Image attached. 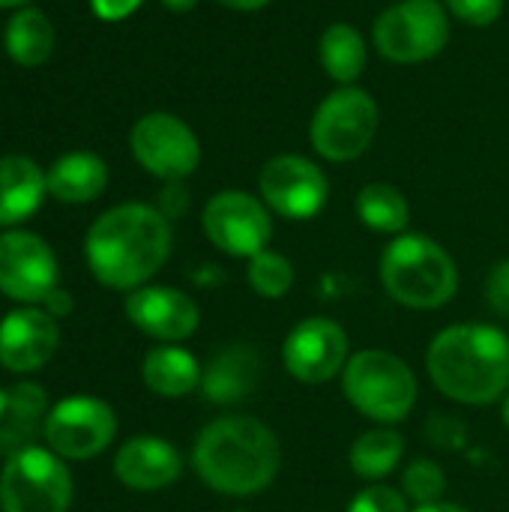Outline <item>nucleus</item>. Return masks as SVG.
Here are the masks:
<instances>
[{"label":"nucleus","mask_w":509,"mask_h":512,"mask_svg":"<svg viewBox=\"0 0 509 512\" xmlns=\"http://www.w3.org/2000/svg\"><path fill=\"white\" fill-rule=\"evenodd\" d=\"M84 255L102 285L135 291L153 279L171 255L168 216L147 204L111 207L87 231Z\"/></svg>","instance_id":"f257e3e1"},{"label":"nucleus","mask_w":509,"mask_h":512,"mask_svg":"<svg viewBox=\"0 0 509 512\" xmlns=\"http://www.w3.org/2000/svg\"><path fill=\"white\" fill-rule=\"evenodd\" d=\"M195 474L204 486L228 498L261 495L279 474L282 447L276 432L243 414L207 423L192 450Z\"/></svg>","instance_id":"f03ea898"},{"label":"nucleus","mask_w":509,"mask_h":512,"mask_svg":"<svg viewBox=\"0 0 509 512\" xmlns=\"http://www.w3.org/2000/svg\"><path fill=\"white\" fill-rule=\"evenodd\" d=\"M426 369L447 399L492 405L509 393V336L492 324L447 327L432 339Z\"/></svg>","instance_id":"7ed1b4c3"},{"label":"nucleus","mask_w":509,"mask_h":512,"mask_svg":"<svg viewBox=\"0 0 509 512\" xmlns=\"http://www.w3.org/2000/svg\"><path fill=\"white\" fill-rule=\"evenodd\" d=\"M384 291L408 309H441L459 288V270L450 252L426 234H399L378 264Z\"/></svg>","instance_id":"20e7f679"},{"label":"nucleus","mask_w":509,"mask_h":512,"mask_svg":"<svg viewBox=\"0 0 509 512\" xmlns=\"http://www.w3.org/2000/svg\"><path fill=\"white\" fill-rule=\"evenodd\" d=\"M342 390L348 402L381 426L402 423L417 405V378L405 360L390 351H357L342 372Z\"/></svg>","instance_id":"39448f33"},{"label":"nucleus","mask_w":509,"mask_h":512,"mask_svg":"<svg viewBox=\"0 0 509 512\" xmlns=\"http://www.w3.org/2000/svg\"><path fill=\"white\" fill-rule=\"evenodd\" d=\"M378 54L393 63H423L450 42V18L441 0H399L375 21Z\"/></svg>","instance_id":"423d86ee"},{"label":"nucleus","mask_w":509,"mask_h":512,"mask_svg":"<svg viewBox=\"0 0 509 512\" xmlns=\"http://www.w3.org/2000/svg\"><path fill=\"white\" fill-rule=\"evenodd\" d=\"M378 129V105L360 87L333 90L312 114L309 138L327 162H351L363 156Z\"/></svg>","instance_id":"0eeeda50"},{"label":"nucleus","mask_w":509,"mask_h":512,"mask_svg":"<svg viewBox=\"0 0 509 512\" xmlns=\"http://www.w3.org/2000/svg\"><path fill=\"white\" fill-rule=\"evenodd\" d=\"M72 501V477L54 450L24 447L9 456L0 474L3 512H66Z\"/></svg>","instance_id":"6e6552de"},{"label":"nucleus","mask_w":509,"mask_h":512,"mask_svg":"<svg viewBox=\"0 0 509 512\" xmlns=\"http://www.w3.org/2000/svg\"><path fill=\"white\" fill-rule=\"evenodd\" d=\"M201 225L207 240L231 258H255L273 237L267 204L237 189L213 195L201 213Z\"/></svg>","instance_id":"1a4fd4ad"},{"label":"nucleus","mask_w":509,"mask_h":512,"mask_svg":"<svg viewBox=\"0 0 509 512\" xmlns=\"http://www.w3.org/2000/svg\"><path fill=\"white\" fill-rule=\"evenodd\" d=\"M42 435L60 459H93L114 441L117 417L102 399L72 396L48 411Z\"/></svg>","instance_id":"9d476101"},{"label":"nucleus","mask_w":509,"mask_h":512,"mask_svg":"<svg viewBox=\"0 0 509 512\" xmlns=\"http://www.w3.org/2000/svg\"><path fill=\"white\" fill-rule=\"evenodd\" d=\"M132 153L150 174L174 183L189 177L201 162V144L195 132L174 114L153 111L144 114L129 135Z\"/></svg>","instance_id":"9b49d317"},{"label":"nucleus","mask_w":509,"mask_h":512,"mask_svg":"<svg viewBox=\"0 0 509 512\" xmlns=\"http://www.w3.org/2000/svg\"><path fill=\"white\" fill-rule=\"evenodd\" d=\"M261 201L285 219H312L324 210L330 183L324 171L297 153L273 156L258 174Z\"/></svg>","instance_id":"f8f14e48"},{"label":"nucleus","mask_w":509,"mask_h":512,"mask_svg":"<svg viewBox=\"0 0 509 512\" xmlns=\"http://www.w3.org/2000/svg\"><path fill=\"white\" fill-rule=\"evenodd\" d=\"M57 288V258L30 231L0 234V294L15 303H42Z\"/></svg>","instance_id":"ddd939ff"},{"label":"nucleus","mask_w":509,"mask_h":512,"mask_svg":"<svg viewBox=\"0 0 509 512\" xmlns=\"http://www.w3.org/2000/svg\"><path fill=\"white\" fill-rule=\"evenodd\" d=\"M282 363L303 384H327L345 372L348 333L333 318H306L285 336Z\"/></svg>","instance_id":"4468645a"},{"label":"nucleus","mask_w":509,"mask_h":512,"mask_svg":"<svg viewBox=\"0 0 509 512\" xmlns=\"http://www.w3.org/2000/svg\"><path fill=\"white\" fill-rule=\"evenodd\" d=\"M126 318L159 342H183L198 330V306L189 294L165 285L135 288L126 297Z\"/></svg>","instance_id":"2eb2a0df"},{"label":"nucleus","mask_w":509,"mask_h":512,"mask_svg":"<svg viewBox=\"0 0 509 512\" xmlns=\"http://www.w3.org/2000/svg\"><path fill=\"white\" fill-rule=\"evenodd\" d=\"M60 342L57 318L45 309H15L0 321V366L18 375L42 369Z\"/></svg>","instance_id":"dca6fc26"},{"label":"nucleus","mask_w":509,"mask_h":512,"mask_svg":"<svg viewBox=\"0 0 509 512\" xmlns=\"http://www.w3.org/2000/svg\"><path fill=\"white\" fill-rule=\"evenodd\" d=\"M114 474L126 489L159 492L180 480L183 462L180 453L159 435L129 438L114 456Z\"/></svg>","instance_id":"f3484780"},{"label":"nucleus","mask_w":509,"mask_h":512,"mask_svg":"<svg viewBox=\"0 0 509 512\" xmlns=\"http://www.w3.org/2000/svg\"><path fill=\"white\" fill-rule=\"evenodd\" d=\"M258 378H261L258 354L246 345H231L207 363L201 375V390L204 399L213 405H237L258 390Z\"/></svg>","instance_id":"a211bd4d"},{"label":"nucleus","mask_w":509,"mask_h":512,"mask_svg":"<svg viewBox=\"0 0 509 512\" xmlns=\"http://www.w3.org/2000/svg\"><path fill=\"white\" fill-rule=\"evenodd\" d=\"M48 192L45 174L27 156H3L0 159V225H15L30 219L42 195Z\"/></svg>","instance_id":"6ab92c4d"},{"label":"nucleus","mask_w":509,"mask_h":512,"mask_svg":"<svg viewBox=\"0 0 509 512\" xmlns=\"http://www.w3.org/2000/svg\"><path fill=\"white\" fill-rule=\"evenodd\" d=\"M201 375H204V369L195 360V354H189L186 348H177V345H159V348L147 351V357L141 363V378H144L147 390L162 399L189 396L195 387H201Z\"/></svg>","instance_id":"aec40b11"},{"label":"nucleus","mask_w":509,"mask_h":512,"mask_svg":"<svg viewBox=\"0 0 509 512\" xmlns=\"http://www.w3.org/2000/svg\"><path fill=\"white\" fill-rule=\"evenodd\" d=\"M48 192L63 204H87L105 192L108 168L96 153H69L60 156L45 174Z\"/></svg>","instance_id":"412c9836"},{"label":"nucleus","mask_w":509,"mask_h":512,"mask_svg":"<svg viewBox=\"0 0 509 512\" xmlns=\"http://www.w3.org/2000/svg\"><path fill=\"white\" fill-rule=\"evenodd\" d=\"M45 390L36 384H18L6 393V408L0 417V453H18L30 447L39 423L45 426Z\"/></svg>","instance_id":"4be33fe9"},{"label":"nucleus","mask_w":509,"mask_h":512,"mask_svg":"<svg viewBox=\"0 0 509 512\" xmlns=\"http://www.w3.org/2000/svg\"><path fill=\"white\" fill-rule=\"evenodd\" d=\"M318 57H321L324 72L336 84L351 87L363 75V66H366V42H363V33L357 27L345 24V21L330 24L321 33Z\"/></svg>","instance_id":"5701e85b"},{"label":"nucleus","mask_w":509,"mask_h":512,"mask_svg":"<svg viewBox=\"0 0 509 512\" xmlns=\"http://www.w3.org/2000/svg\"><path fill=\"white\" fill-rule=\"evenodd\" d=\"M402 456H405L402 435L396 429H390V426H378V429L363 432L351 444L348 462H351V471L360 480H381V477L396 471Z\"/></svg>","instance_id":"b1692460"},{"label":"nucleus","mask_w":509,"mask_h":512,"mask_svg":"<svg viewBox=\"0 0 509 512\" xmlns=\"http://www.w3.org/2000/svg\"><path fill=\"white\" fill-rule=\"evenodd\" d=\"M357 216L366 228L378 231V234H405L408 222H411V207L408 198L390 186V183H369L360 189L357 195Z\"/></svg>","instance_id":"393cba45"},{"label":"nucleus","mask_w":509,"mask_h":512,"mask_svg":"<svg viewBox=\"0 0 509 512\" xmlns=\"http://www.w3.org/2000/svg\"><path fill=\"white\" fill-rule=\"evenodd\" d=\"M54 48V27L39 9L18 12L6 27V51L21 66H39Z\"/></svg>","instance_id":"a878e982"},{"label":"nucleus","mask_w":509,"mask_h":512,"mask_svg":"<svg viewBox=\"0 0 509 512\" xmlns=\"http://www.w3.org/2000/svg\"><path fill=\"white\" fill-rule=\"evenodd\" d=\"M249 285L258 297L282 300L294 285V267L285 255L264 249L255 258H249Z\"/></svg>","instance_id":"bb28decb"},{"label":"nucleus","mask_w":509,"mask_h":512,"mask_svg":"<svg viewBox=\"0 0 509 512\" xmlns=\"http://www.w3.org/2000/svg\"><path fill=\"white\" fill-rule=\"evenodd\" d=\"M402 489H405V498H411L417 507H426V504L441 501V495L447 492V474L441 471V465L429 459H417L405 468Z\"/></svg>","instance_id":"cd10ccee"},{"label":"nucleus","mask_w":509,"mask_h":512,"mask_svg":"<svg viewBox=\"0 0 509 512\" xmlns=\"http://www.w3.org/2000/svg\"><path fill=\"white\" fill-rule=\"evenodd\" d=\"M348 512H408V498L390 486H369L354 495Z\"/></svg>","instance_id":"c85d7f7f"},{"label":"nucleus","mask_w":509,"mask_h":512,"mask_svg":"<svg viewBox=\"0 0 509 512\" xmlns=\"http://www.w3.org/2000/svg\"><path fill=\"white\" fill-rule=\"evenodd\" d=\"M444 6L471 27H489L504 12V0H444Z\"/></svg>","instance_id":"c756f323"},{"label":"nucleus","mask_w":509,"mask_h":512,"mask_svg":"<svg viewBox=\"0 0 509 512\" xmlns=\"http://www.w3.org/2000/svg\"><path fill=\"white\" fill-rule=\"evenodd\" d=\"M486 300L495 315L509 318V258L492 267V273L486 279Z\"/></svg>","instance_id":"7c9ffc66"},{"label":"nucleus","mask_w":509,"mask_h":512,"mask_svg":"<svg viewBox=\"0 0 509 512\" xmlns=\"http://www.w3.org/2000/svg\"><path fill=\"white\" fill-rule=\"evenodd\" d=\"M90 3H93V12L105 21H120L141 6V0H90Z\"/></svg>","instance_id":"2f4dec72"},{"label":"nucleus","mask_w":509,"mask_h":512,"mask_svg":"<svg viewBox=\"0 0 509 512\" xmlns=\"http://www.w3.org/2000/svg\"><path fill=\"white\" fill-rule=\"evenodd\" d=\"M186 210V189L180 186V180L168 183L165 195H162V213L165 216H180Z\"/></svg>","instance_id":"473e14b6"},{"label":"nucleus","mask_w":509,"mask_h":512,"mask_svg":"<svg viewBox=\"0 0 509 512\" xmlns=\"http://www.w3.org/2000/svg\"><path fill=\"white\" fill-rule=\"evenodd\" d=\"M42 309H45L51 318H63V315H69V312H72V297H69V291L54 288V291L42 300Z\"/></svg>","instance_id":"72a5a7b5"},{"label":"nucleus","mask_w":509,"mask_h":512,"mask_svg":"<svg viewBox=\"0 0 509 512\" xmlns=\"http://www.w3.org/2000/svg\"><path fill=\"white\" fill-rule=\"evenodd\" d=\"M219 3H225L231 9H240V12H255V9H264L270 0H219Z\"/></svg>","instance_id":"f704fd0d"},{"label":"nucleus","mask_w":509,"mask_h":512,"mask_svg":"<svg viewBox=\"0 0 509 512\" xmlns=\"http://www.w3.org/2000/svg\"><path fill=\"white\" fill-rule=\"evenodd\" d=\"M414 512H468L459 504H447V501H435V504H426V507H417Z\"/></svg>","instance_id":"c9c22d12"},{"label":"nucleus","mask_w":509,"mask_h":512,"mask_svg":"<svg viewBox=\"0 0 509 512\" xmlns=\"http://www.w3.org/2000/svg\"><path fill=\"white\" fill-rule=\"evenodd\" d=\"M162 3H165L168 9H174V12H186V9H192L198 0H162Z\"/></svg>","instance_id":"e433bc0d"},{"label":"nucleus","mask_w":509,"mask_h":512,"mask_svg":"<svg viewBox=\"0 0 509 512\" xmlns=\"http://www.w3.org/2000/svg\"><path fill=\"white\" fill-rule=\"evenodd\" d=\"M501 417H504V426L509 429V393L504 396V408H501Z\"/></svg>","instance_id":"4c0bfd02"},{"label":"nucleus","mask_w":509,"mask_h":512,"mask_svg":"<svg viewBox=\"0 0 509 512\" xmlns=\"http://www.w3.org/2000/svg\"><path fill=\"white\" fill-rule=\"evenodd\" d=\"M21 3H27V0H0V6H21Z\"/></svg>","instance_id":"58836bf2"},{"label":"nucleus","mask_w":509,"mask_h":512,"mask_svg":"<svg viewBox=\"0 0 509 512\" xmlns=\"http://www.w3.org/2000/svg\"><path fill=\"white\" fill-rule=\"evenodd\" d=\"M3 408H6V393L0 390V417H3Z\"/></svg>","instance_id":"ea45409f"}]
</instances>
